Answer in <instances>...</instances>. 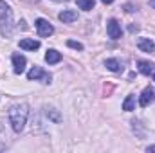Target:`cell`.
I'll list each match as a JSON object with an SVG mask.
<instances>
[{"mask_svg": "<svg viewBox=\"0 0 155 153\" xmlns=\"http://www.w3.org/2000/svg\"><path fill=\"white\" fill-rule=\"evenodd\" d=\"M27 115H29V106L25 103H20V105H15L9 108V122H11V128L13 132L20 133L25 126V121H27Z\"/></svg>", "mask_w": 155, "mask_h": 153, "instance_id": "1", "label": "cell"}, {"mask_svg": "<svg viewBox=\"0 0 155 153\" xmlns=\"http://www.w3.org/2000/svg\"><path fill=\"white\" fill-rule=\"evenodd\" d=\"M105 67L108 69V70H112V72H121L123 70V65H121V61L116 60V58H110V60H107L105 61Z\"/></svg>", "mask_w": 155, "mask_h": 153, "instance_id": "13", "label": "cell"}, {"mask_svg": "<svg viewBox=\"0 0 155 153\" xmlns=\"http://www.w3.org/2000/svg\"><path fill=\"white\" fill-rule=\"evenodd\" d=\"M107 33H108V36L112 40L121 38V25H119V22H117L116 18L108 20V24H107Z\"/></svg>", "mask_w": 155, "mask_h": 153, "instance_id": "5", "label": "cell"}, {"mask_svg": "<svg viewBox=\"0 0 155 153\" xmlns=\"http://www.w3.org/2000/svg\"><path fill=\"white\" fill-rule=\"evenodd\" d=\"M67 45H69L71 49H76V50H83V45H81L79 41H72V40H69V41H67Z\"/></svg>", "mask_w": 155, "mask_h": 153, "instance_id": "17", "label": "cell"}, {"mask_svg": "<svg viewBox=\"0 0 155 153\" xmlns=\"http://www.w3.org/2000/svg\"><path fill=\"white\" fill-rule=\"evenodd\" d=\"M5 150V144H0V151H4Z\"/></svg>", "mask_w": 155, "mask_h": 153, "instance_id": "22", "label": "cell"}, {"mask_svg": "<svg viewBox=\"0 0 155 153\" xmlns=\"http://www.w3.org/2000/svg\"><path fill=\"white\" fill-rule=\"evenodd\" d=\"M20 49H24V50H36V49H40V41L38 40H31V38H24L20 40Z\"/></svg>", "mask_w": 155, "mask_h": 153, "instance_id": "9", "label": "cell"}, {"mask_svg": "<svg viewBox=\"0 0 155 153\" xmlns=\"http://www.w3.org/2000/svg\"><path fill=\"white\" fill-rule=\"evenodd\" d=\"M13 25H15L13 24V11L5 2L0 0V31H2V34L9 36L13 33Z\"/></svg>", "mask_w": 155, "mask_h": 153, "instance_id": "2", "label": "cell"}, {"mask_svg": "<svg viewBox=\"0 0 155 153\" xmlns=\"http://www.w3.org/2000/svg\"><path fill=\"white\" fill-rule=\"evenodd\" d=\"M36 31H38V36L47 38V36H51V34L54 33V27H52L45 18H38V20H36Z\"/></svg>", "mask_w": 155, "mask_h": 153, "instance_id": "4", "label": "cell"}, {"mask_svg": "<svg viewBox=\"0 0 155 153\" xmlns=\"http://www.w3.org/2000/svg\"><path fill=\"white\" fill-rule=\"evenodd\" d=\"M153 81H155V72H153Z\"/></svg>", "mask_w": 155, "mask_h": 153, "instance_id": "23", "label": "cell"}, {"mask_svg": "<svg viewBox=\"0 0 155 153\" xmlns=\"http://www.w3.org/2000/svg\"><path fill=\"white\" fill-rule=\"evenodd\" d=\"M45 61L49 65H54V63H60L61 61V52H58L56 49H49L47 54H45Z\"/></svg>", "mask_w": 155, "mask_h": 153, "instance_id": "8", "label": "cell"}, {"mask_svg": "<svg viewBox=\"0 0 155 153\" xmlns=\"http://www.w3.org/2000/svg\"><path fill=\"white\" fill-rule=\"evenodd\" d=\"M78 4V7L79 9H83V11H90V9H94V0H74Z\"/></svg>", "mask_w": 155, "mask_h": 153, "instance_id": "15", "label": "cell"}, {"mask_svg": "<svg viewBox=\"0 0 155 153\" xmlns=\"http://www.w3.org/2000/svg\"><path fill=\"white\" fill-rule=\"evenodd\" d=\"M13 67H15V74H22L24 70H25V63H27V60H25V56H22V54H13Z\"/></svg>", "mask_w": 155, "mask_h": 153, "instance_id": "7", "label": "cell"}, {"mask_svg": "<svg viewBox=\"0 0 155 153\" xmlns=\"http://www.w3.org/2000/svg\"><path fill=\"white\" fill-rule=\"evenodd\" d=\"M137 67H139V72L144 74V76H150V74L155 72V65L150 63V61H144V60H141V61L137 63Z\"/></svg>", "mask_w": 155, "mask_h": 153, "instance_id": "10", "label": "cell"}, {"mask_svg": "<svg viewBox=\"0 0 155 153\" xmlns=\"http://www.w3.org/2000/svg\"><path fill=\"white\" fill-rule=\"evenodd\" d=\"M146 151H148V153H155V146H148V148H146Z\"/></svg>", "mask_w": 155, "mask_h": 153, "instance_id": "19", "label": "cell"}, {"mask_svg": "<svg viewBox=\"0 0 155 153\" xmlns=\"http://www.w3.org/2000/svg\"><path fill=\"white\" fill-rule=\"evenodd\" d=\"M60 20H61L63 24H71V22L78 20V13H76V11H71V9L61 11V13H60Z\"/></svg>", "mask_w": 155, "mask_h": 153, "instance_id": "12", "label": "cell"}, {"mask_svg": "<svg viewBox=\"0 0 155 153\" xmlns=\"http://www.w3.org/2000/svg\"><path fill=\"white\" fill-rule=\"evenodd\" d=\"M137 47H139L143 52H155V43L150 38H141L137 41Z\"/></svg>", "mask_w": 155, "mask_h": 153, "instance_id": "11", "label": "cell"}, {"mask_svg": "<svg viewBox=\"0 0 155 153\" xmlns=\"http://www.w3.org/2000/svg\"><path fill=\"white\" fill-rule=\"evenodd\" d=\"M148 2H150V5H152V7L155 9V0H148Z\"/></svg>", "mask_w": 155, "mask_h": 153, "instance_id": "20", "label": "cell"}, {"mask_svg": "<svg viewBox=\"0 0 155 153\" xmlns=\"http://www.w3.org/2000/svg\"><path fill=\"white\" fill-rule=\"evenodd\" d=\"M27 79H29V81H33V79H35V81H41V83L49 85L52 77H51L49 72H45L41 67H33V69L27 72Z\"/></svg>", "mask_w": 155, "mask_h": 153, "instance_id": "3", "label": "cell"}, {"mask_svg": "<svg viewBox=\"0 0 155 153\" xmlns=\"http://www.w3.org/2000/svg\"><path fill=\"white\" fill-rule=\"evenodd\" d=\"M123 110H126V112H132V110H135V96H128L126 99H124V103H123Z\"/></svg>", "mask_w": 155, "mask_h": 153, "instance_id": "14", "label": "cell"}, {"mask_svg": "<svg viewBox=\"0 0 155 153\" xmlns=\"http://www.w3.org/2000/svg\"><path fill=\"white\" fill-rule=\"evenodd\" d=\"M47 115H49V117H51L52 121H56V122H60V121H61L60 114H58V112H56L54 108H49V110H47Z\"/></svg>", "mask_w": 155, "mask_h": 153, "instance_id": "16", "label": "cell"}, {"mask_svg": "<svg viewBox=\"0 0 155 153\" xmlns=\"http://www.w3.org/2000/svg\"><path fill=\"white\" fill-rule=\"evenodd\" d=\"M153 101H155V90L152 86H146V88L143 90L141 97H139V105H141V106H148V105L153 103Z\"/></svg>", "mask_w": 155, "mask_h": 153, "instance_id": "6", "label": "cell"}, {"mask_svg": "<svg viewBox=\"0 0 155 153\" xmlns=\"http://www.w3.org/2000/svg\"><path fill=\"white\" fill-rule=\"evenodd\" d=\"M101 2H103V4H112L114 0H101Z\"/></svg>", "mask_w": 155, "mask_h": 153, "instance_id": "21", "label": "cell"}, {"mask_svg": "<svg viewBox=\"0 0 155 153\" xmlns=\"http://www.w3.org/2000/svg\"><path fill=\"white\" fill-rule=\"evenodd\" d=\"M124 7H126V11H128V13H134V11H135V7H134L132 4H126Z\"/></svg>", "mask_w": 155, "mask_h": 153, "instance_id": "18", "label": "cell"}]
</instances>
